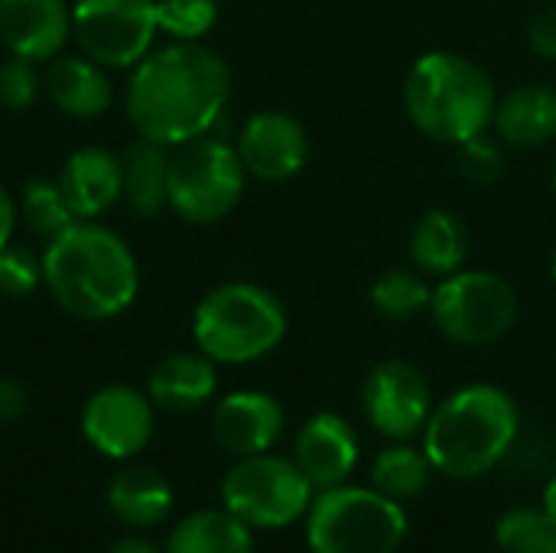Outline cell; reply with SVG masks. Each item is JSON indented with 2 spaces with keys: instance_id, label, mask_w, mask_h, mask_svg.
<instances>
[{
  "instance_id": "1",
  "label": "cell",
  "mask_w": 556,
  "mask_h": 553,
  "mask_svg": "<svg viewBox=\"0 0 556 553\" xmlns=\"http://www.w3.org/2000/svg\"><path fill=\"white\" fill-rule=\"evenodd\" d=\"M231 98L225 59L199 42H173L143 55L127 85V117L134 130L160 147L205 137Z\"/></svg>"
},
{
  "instance_id": "32",
  "label": "cell",
  "mask_w": 556,
  "mask_h": 553,
  "mask_svg": "<svg viewBox=\"0 0 556 553\" xmlns=\"http://www.w3.org/2000/svg\"><path fill=\"white\" fill-rule=\"evenodd\" d=\"M502 169H505V156H502L498 143L489 140L485 134H479V137L459 143V173H463L469 183L489 186V183H495V179L502 176Z\"/></svg>"
},
{
  "instance_id": "9",
  "label": "cell",
  "mask_w": 556,
  "mask_h": 553,
  "mask_svg": "<svg viewBox=\"0 0 556 553\" xmlns=\"http://www.w3.org/2000/svg\"><path fill=\"white\" fill-rule=\"evenodd\" d=\"M222 502L248 528L277 531L309 512L313 486L293 460L257 453L241 456V463L228 469Z\"/></svg>"
},
{
  "instance_id": "26",
  "label": "cell",
  "mask_w": 556,
  "mask_h": 553,
  "mask_svg": "<svg viewBox=\"0 0 556 553\" xmlns=\"http://www.w3.org/2000/svg\"><path fill=\"white\" fill-rule=\"evenodd\" d=\"M371 306L384 316V319H417L420 313L430 310L433 300V287L427 284V274L420 271H407V267H391L384 271L368 293Z\"/></svg>"
},
{
  "instance_id": "20",
  "label": "cell",
  "mask_w": 556,
  "mask_h": 553,
  "mask_svg": "<svg viewBox=\"0 0 556 553\" xmlns=\"http://www.w3.org/2000/svg\"><path fill=\"white\" fill-rule=\"evenodd\" d=\"M218 388V372L208 355L176 352L166 355L150 375V401L169 414H192L212 401Z\"/></svg>"
},
{
  "instance_id": "22",
  "label": "cell",
  "mask_w": 556,
  "mask_h": 553,
  "mask_svg": "<svg viewBox=\"0 0 556 553\" xmlns=\"http://www.w3.org/2000/svg\"><path fill=\"white\" fill-rule=\"evenodd\" d=\"M108 505L117 521L130 528H153L160 525L169 508H173V489L169 482L150 469V466H130L124 469L111 489H108Z\"/></svg>"
},
{
  "instance_id": "16",
  "label": "cell",
  "mask_w": 556,
  "mask_h": 553,
  "mask_svg": "<svg viewBox=\"0 0 556 553\" xmlns=\"http://www.w3.org/2000/svg\"><path fill=\"white\" fill-rule=\"evenodd\" d=\"M72 36L65 0H0V42L29 62L55 59Z\"/></svg>"
},
{
  "instance_id": "29",
  "label": "cell",
  "mask_w": 556,
  "mask_h": 553,
  "mask_svg": "<svg viewBox=\"0 0 556 553\" xmlns=\"http://www.w3.org/2000/svg\"><path fill=\"white\" fill-rule=\"evenodd\" d=\"M218 20L215 0H156V23L176 42H199Z\"/></svg>"
},
{
  "instance_id": "23",
  "label": "cell",
  "mask_w": 556,
  "mask_h": 553,
  "mask_svg": "<svg viewBox=\"0 0 556 553\" xmlns=\"http://www.w3.org/2000/svg\"><path fill=\"white\" fill-rule=\"evenodd\" d=\"M124 166V196L130 202V209L140 218H153L160 215L169 199H166V179H169V147L150 143V140H137L124 150L121 156Z\"/></svg>"
},
{
  "instance_id": "4",
  "label": "cell",
  "mask_w": 556,
  "mask_h": 553,
  "mask_svg": "<svg viewBox=\"0 0 556 553\" xmlns=\"http://www.w3.org/2000/svg\"><path fill=\"white\" fill-rule=\"evenodd\" d=\"M498 88L469 55L424 52L404 78V108L410 124L437 143L459 147L492 127Z\"/></svg>"
},
{
  "instance_id": "13",
  "label": "cell",
  "mask_w": 556,
  "mask_h": 553,
  "mask_svg": "<svg viewBox=\"0 0 556 553\" xmlns=\"http://www.w3.org/2000/svg\"><path fill=\"white\" fill-rule=\"evenodd\" d=\"M238 156L248 176L261 183H287L309 160V134L287 111H257L238 134Z\"/></svg>"
},
{
  "instance_id": "17",
  "label": "cell",
  "mask_w": 556,
  "mask_h": 553,
  "mask_svg": "<svg viewBox=\"0 0 556 553\" xmlns=\"http://www.w3.org/2000/svg\"><path fill=\"white\" fill-rule=\"evenodd\" d=\"M59 186L75 218H98L124 196L121 156L101 147H81L65 160Z\"/></svg>"
},
{
  "instance_id": "24",
  "label": "cell",
  "mask_w": 556,
  "mask_h": 553,
  "mask_svg": "<svg viewBox=\"0 0 556 553\" xmlns=\"http://www.w3.org/2000/svg\"><path fill=\"white\" fill-rule=\"evenodd\" d=\"M166 553H254V538L251 528L228 508H205L176 525Z\"/></svg>"
},
{
  "instance_id": "28",
  "label": "cell",
  "mask_w": 556,
  "mask_h": 553,
  "mask_svg": "<svg viewBox=\"0 0 556 553\" xmlns=\"http://www.w3.org/2000/svg\"><path fill=\"white\" fill-rule=\"evenodd\" d=\"M23 218L26 225L42 235V238H55L59 231H65L75 222L72 205L65 202V192L59 183L49 179H29L23 186Z\"/></svg>"
},
{
  "instance_id": "21",
  "label": "cell",
  "mask_w": 556,
  "mask_h": 553,
  "mask_svg": "<svg viewBox=\"0 0 556 553\" xmlns=\"http://www.w3.org/2000/svg\"><path fill=\"white\" fill-rule=\"evenodd\" d=\"M46 91L52 104L68 117H98L111 104V81L104 65L81 55H55L46 72Z\"/></svg>"
},
{
  "instance_id": "11",
  "label": "cell",
  "mask_w": 556,
  "mask_h": 553,
  "mask_svg": "<svg viewBox=\"0 0 556 553\" xmlns=\"http://www.w3.org/2000/svg\"><path fill=\"white\" fill-rule=\"evenodd\" d=\"M362 407L368 424L381 437L407 443L427 430V420L437 404L430 381L417 365L404 359H388L368 372L362 388Z\"/></svg>"
},
{
  "instance_id": "5",
  "label": "cell",
  "mask_w": 556,
  "mask_h": 553,
  "mask_svg": "<svg viewBox=\"0 0 556 553\" xmlns=\"http://www.w3.org/2000/svg\"><path fill=\"white\" fill-rule=\"evenodd\" d=\"M202 355L218 365H248L270 355L287 336V310L261 284L235 280L208 290L192 316Z\"/></svg>"
},
{
  "instance_id": "8",
  "label": "cell",
  "mask_w": 556,
  "mask_h": 553,
  "mask_svg": "<svg viewBox=\"0 0 556 553\" xmlns=\"http://www.w3.org/2000/svg\"><path fill=\"white\" fill-rule=\"evenodd\" d=\"M521 313L518 290L495 271L463 267L433 287L430 316L456 345H492L505 339Z\"/></svg>"
},
{
  "instance_id": "34",
  "label": "cell",
  "mask_w": 556,
  "mask_h": 553,
  "mask_svg": "<svg viewBox=\"0 0 556 553\" xmlns=\"http://www.w3.org/2000/svg\"><path fill=\"white\" fill-rule=\"evenodd\" d=\"M26 411V391L13 378H0V424L16 420Z\"/></svg>"
},
{
  "instance_id": "6",
  "label": "cell",
  "mask_w": 556,
  "mask_h": 553,
  "mask_svg": "<svg viewBox=\"0 0 556 553\" xmlns=\"http://www.w3.org/2000/svg\"><path fill=\"white\" fill-rule=\"evenodd\" d=\"M407 538L401 502L378 489H323L306 512V541L313 553H397Z\"/></svg>"
},
{
  "instance_id": "12",
  "label": "cell",
  "mask_w": 556,
  "mask_h": 553,
  "mask_svg": "<svg viewBox=\"0 0 556 553\" xmlns=\"http://www.w3.org/2000/svg\"><path fill=\"white\" fill-rule=\"evenodd\" d=\"M81 430H85V440L101 456L130 460L153 437L150 398L127 385H108L88 398L81 411Z\"/></svg>"
},
{
  "instance_id": "27",
  "label": "cell",
  "mask_w": 556,
  "mask_h": 553,
  "mask_svg": "<svg viewBox=\"0 0 556 553\" xmlns=\"http://www.w3.org/2000/svg\"><path fill=\"white\" fill-rule=\"evenodd\" d=\"M502 553H556V525L544 508H515L495 525Z\"/></svg>"
},
{
  "instance_id": "19",
  "label": "cell",
  "mask_w": 556,
  "mask_h": 553,
  "mask_svg": "<svg viewBox=\"0 0 556 553\" xmlns=\"http://www.w3.org/2000/svg\"><path fill=\"white\" fill-rule=\"evenodd\" d=\"M472 238L466 222L450 209H430L410 231V261L427 277H450L466 267Z\"/></svg>"
},
{
  "instance_id": "14",
  "label": "cell",
  "mask_w": 556,
  "mask_h": 553,
  "mask_svg": "<svg viewBox=\"0 0 556 553\" xmlns=\"http://www.w3.org/2000/svg\"><path fill=\"white\" fill-rule=\"evenodd\" d=\"M358 437L355 427L339 417V414H316L303 424L296 447H293V463L300 473L309 479L313 489H336L345 486L349 476L358 466Z\"/></svg>"
},
{
  "instance_id": "36",
  "label": "cell",
  "mask_w": 556,
  "mask_h": 553,
  "mask_svg": "<svg viewBox=\"0 0 556 553\" xmlns=\"http://www.w3.org/2000/svg\"><path fill=\"white\" fill-rule=\"evenodd\" d=\"M108 553H166V551H160L153 541H147V538H121L114 548Z\"/></svg>"
},
{
  "instance_id": "30",
  "label": "cell",
  "mask_w": 556,
  "mask_h": 553,
  "mask_svg": "<svg viewBox=\"0 0 556 553\" xmlns=\"http://www.w3.org/2000/svg\"><path fill=\"white\" fill-rule=\"evenodd\" d=\"M46 284L42 277V257H36L26 248H16L13 241L0 251V293L7 297H29Z\"/></svg>"
},
{
  "instance_id": "10",
  "label": "cell",
  "mask_w": 556,
  "mask_h": 553,
  "mask_svg": "<svg viewBox=\"0 0 556 553\" xmlns=\"http://www.w3.org/2000/svg\"><path fill=\"white\" fill-rule=\"evenodd\" d=\"M156 0H75L72 36L104 68H134L153 49Z\"/></svg>"
},
{
  "instance_id": "39",
  "label": "cell",
  "mask_w": 556,
  "mask_h": 553,
  "mask_svg": "<svg viewBox=\"0 0 556 553\" xmlns=\"http://www.w3.org/2000/svg\"><path fill=\"white\" fill-rule=\"evenodd\" d=\"M554 196H556V163H554Z\"/></svg>"
},
{
  "instance_id": "31",
  "label": "cell",
  "mask_w": 556,
  "mask_h": 553,
  "mask_svg": "<svg viewBox=\"0 0 556 553\" xmlns=\"http://www.w3.org/2000/svg\"><path fill=\"white\" fill-rule=\"evenodd\" d=\"M36 95H39L36 62H29L23 55H10L7 62H0V104L7 111H26V108H33Z\"/></svg>"
},
{
  "instance_id": "33",
  "label": "cell",
  "mask_w": 556,
  "mask_h": 553,
  "mask_svg": "<svg viewBox=\"0 0 556 553\" xmlns=\"http://www.w3.org/2000/svg\"><path fill=\"white\" fill-rule=\"evenodd\" d=\"M528 42L531 49L547 59V62H556V0H551L544 10H538L528 23Z\"/></svg>"
},
{
  "instance_id": "3",
  "label": "cell",
  "mask_w": 556,
  "mask_h": 553,
  "mask_svg": "<svg viewBox=\"0 0 556 553\" xmlns=\"http://www.w3.org/2000/svg\"><path fill=\"white\" fill-rule=\"evenodd\" d=\"M518 430L521 414L508 391L498 385H466L433 407L424 453L450 479H479L508 456Z\"/></svg>"
},
{
  "instance_id": "25",
  "label": "cell",
  "mask_w": 556,
  "mask_h": 553,
  "mask_svg": "<svg viewBox=\"0 0 556 553\" xmlns=\"http://www.w3.org/2000/svg\"><path fill=\"white\" fill-rule=\"evenodd\" d=\"M433 473L437 469L430 466L424 450H414L407 443H394V447L378 453V460L371 466V482L381 495L404 502V499L424 495Z\"/></svg>"
},
{
  "instance_id": "18",
  "label": "cell",
  "mask_w": 556,
  "mask_h": 553,
  "mask_svg": "<svg viewBox=\"0 0 556 553\" xmlns=\"http://www.w3.org/2000/svg\"><path fill=\"white\" fill-rule=\"evenodd\" d=\"M492 127L502 143L531 150L556 140V88L547 81H525L495 104Z\"/></svg>"
},
{
  "instance_id": "35",
  "label": "cell",
  "mask_w": 556,
  "mask_h": 553,
  "mask_svg": "<svg viewBox=\"0 0 556 553\" xmlns=\"http://www.w3.org/2000/svg\"><path fill=\"white\" fill-rule=\"evenodd\" d=\"M13 228H16V205H13L10 192L0 186V251L10 244V238H13Z\"/></svg>"
},
{
  "instance_id": "7",
  "label": "cell",
  "mask_w": 556,
  "mask_h": 553,
  "mask_svg": "<svg viewBox=\"0 0 556 553\" xmlns=\"http://www.w3.org/2000/svg\"><path fill=\"white\" fill-rule=\"evenodd\" d=\"M248 169L238 156V147L218 137H195L173 147L166 199L169 209L195 225H212L228 218L244 199Z\"/></svg>"
},
{
  "instance_id": "2",
  "label": "cell",
  "mask_w": 556,
  "mask_h": 553,
  "mask_svg": "<svg viewBox=\"0 0 556 553\" xmlns=\"http://www.w3.org/2000/svg\"><path fill=\"white\" fill-rule=\"evenodd\" d=\"M42 277L55 303L78 319H114L140 290L137 257L127 241L91 218H75L49 238Z\"/></svg>"
},
{
  "instance_id": "15",
  "label": "cell",
  "mask_w": 556,
  "mask_h": 553,
  "mask_svg": "<svg viewBox=\"0 0 556 553\" xmlns=\"http://www.w3.org/2000/svg\"><path fill=\"white\" fill-rule=\"evenodd\" d=\"M287 414L277 398L264 391H235L218 401L212 414V433L222 450L235 456L270 453V447L283 437Z\"/></svg>"
},
{
  "instance_id": "37",
  "label": "cell",
  "mask_w": 556,
  "mask_h": 553,
  "mask_svg": "<svg viewBox=\"0 0 556 553\" xmlns=\"http://www.w3.org/2000/svg\"><path fill=\"white\" fill-rule=\"evenodd\" d=\"M544 512L551 515V521L556 525V476L547 482V489H544Z\"/></svg>"
},
{
  "instance_id": "38",
  "label": "cell",
  "mask_w": 556,
  "mask_h": 553,
  "mask_svg": "<svg viewBox=\"0 0 556 553\" xmlns=\"http://www.w3.org/2000/svg\"><path fill=\"white\" fill-rule=\"evenodd\" d=\"M551 274H554V280H556V251H554V261H551Z\"/></svg>"
}]
</instances>
